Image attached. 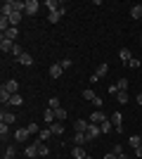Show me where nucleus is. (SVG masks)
<instances>
[{"label": "nucleus", "instance_id": "obj_1", "mask_svg": "<svg viewBox=\"0 0 142 159\" xmlns=\"http://www.w3.org/2000/svg\"><path fill=\"white\" fill-rule=\"evenodd\" d=\"M90 124H97V126H102V124H104V121H109L107 119V114H104V112H102V109H95V112L93 114H90Z\"/></svg>", "mask_w": 142, "mask_h": 159}, {"label": "nucleus", "instance_id": "obj_2", "mask_svg": "<svg viewBox=\"0 0 142 159\" xmlns=\"http://www.w3.org/2000/svg\"><path fill=\"white\" fill-rule=\"evenodd\" d=\"M38 10H41V2H38V0H26V10H24V14L33 17V14H38Z\"/></svg>", "mask_w": 142, "mask_h": 159}, {"label": "nucleus", "instance_id": "obj_3", "mask_svg": "<svg viewBox=\"0 0 142 159\" xmlns=\"http://www.w3.org/2000/svg\"><path fill=\"white\" fill-rule=\"evenodd\" d=\"M109 121L114 124V131H118V133L123 131V116H121V112H114L111 116H109Z\"/></svg>", "mask_w": 142, "mask_h": 159}, {"label": "nucleus", "instance_id": "obj_4", "mask_svg": "<svg viewBox=\"0 0 142 159\" xmlns=\"http://www.w3.org/2000/svg\"><path fill=\"white\" fill-rule=\"evenodd\" d=\"M64 14H67V7L62 5L59 10H57V12H52V14H47V21H50V24H57V21H59L62 17H64Z\"/></svg>", "mask_w": 142, "mask_h": 159}, {"label": "nucleus", "instance_id": "obj_5", "mask_svg": "<svg viewBox=\"0 0 142 159\" xmlns=\"http://www.w3.org/2000/svg\"><path fill=\"white\" fill-rule=\"evenodd\" d=\"M2 88H5V90H7V93H10V95H17V93H19V83H17V81H14V79L5 81V83H2Z\"/></svg>", "mask_w": 142, "mask_h": 159}, {"label": "nucleus", "instance_id": "obj_6", "mask_svg": "<svg viewBox=\"0 0 142 159\" xmlns=\"http://www.w3.org/2000/svg\"><path fill=\"white\" fill-rule=\"evenodd\" d=\"M24 154H26V159H36L38 157V140H33V143L24 150Z\"/></svg>", "mask_w": 142, "mask_h": 159}, {"label": "nucleus", "instance_id": "obj_7", "mask_svg": "<svg viewBox=\"0 0 142 159\" xmlns=\"http://www.w3.org/2000/svg\"><path fill=\"white\" fill-rule=\"evenodd\" d=\"M14 7H12V0H5L2 5H0V17H12Z\"/></svg>", "mask_w": 142, "mask_h": 159}, {"label": "nucleus", "instance_id": "obj_8", "mask_svg": "<svg viewBox=\"0 0 142 159\" xmlns=\"http://www.w3.org/2000/svg\"><path fill=\"white\" fill-rule=\"evenodd\" d=\"M100 133H102V128L97 126V124H90L88 131H85V135H88V140H95L97 135H100Z\"/></svg>", "mask_w": 142, "mask_h": 159}, {"label": "nucleus", "instance_id": "obj_9", "mask_svg": "<svg viewBox=\"0 0 142 159\" xmlns=\"http://www.w3.org/2000/svg\"><path fill=\"white\" fill-rule=\"evenodd\" d=\"M47 74H50V79H59L62 74H64V69H62V64L57 62V64H50V71Z\"/></svg>", "mask_w": 142, "mask_h": 159}, {"label": "nucleus", "instance_id": "obj_10", "mask_svg": "<svg viewBox=\"0 0 142 159\" xmlns=\"http://www.w3.org/2000/svg\"><path fill=\"white\" fill-rule=\"evenodd\" d=\"M28 135H31V133H28V128H17V131H14V140H17V143L28 140Z\"/></svg>", "mask_w": 142, "mask_h": 159}, {"label": "nucleus", "instance_id": "obj_11", "mask_svg": "<svg viewBox=\"0 0 142 159\" xmlns=\"http://www.w3.org/2000/svg\"><path fill=\"white\" fill-rule=\"evenodd\" d=\"M14 45H17V43H12V40L5 38V36L0 38V50H2V52H12V48H14Z\"/></svg>", "mask_w": 142, "mask_h": 159}, {"label": "nucleus", "instance_id": "obj_12", "mask_svg": "<svg viewBox=\"0 0 142 159\" xmlns=\"http://www.w3.org/2000/svg\"><path fill=\"white\" fill-rule=\"evenodd\" d=\"M43 7H45L50 14H52V12H57V10L62 7V2H57V0H45V2H43Z\"/></svg>", "mask_w": 142, "mask_h": 159}, {"label": "nucleus", "instance_id": "obj_13", "mask_svg": "<svg viewBox=\"0 0 142 159\" xmlns=\"http://www.w3.org/2000/svg\"><path fill=\"white\" fill-rule=\"evenodd\" d=\"M118 60H121L123 64H128V62L133 60V52H130L128 48H121V50H118Z\"/></svg>", "mask_w": 142, "mask_h": 159}, {"label": "nucleus", "instance_id": "obj_14", "mask_svg": "<svg viewBox=\"0 0 142 159\" xmlns=\"http://www.w3.org/2000/svg\"><path fill=\"white\" fill-rule=\"evenodd\" d=\"M88 126H90V121H83V119L74 121V131L76 133H85V131H88Z\"/></svg>", "mask_w": 142, "mask_h": 159}, {"label": "nucleus", "instance_id": "obj_15", "mask_svg": "<svg viewBox=\"0 0 142 159\" xmlns=\"http://www.w3.org/2000/svg\"><path fill=\"white\" fill-rule=\"evenodd\" d=\"M0 121H2V124H14V121H17V116H14L12 112L2 109V114H0Z\"/></svg>", "mask_w": 142, "mask_h": 159}, {"label": "nucleus", "instance_id": "obj_16", "mask_svg": "<svg viewBox=\"0 0 142 159\" xmlns=\"http://www.w3.org/2000/svg\"><path fill=\"white\" fill-rule=\"evenodd\" d=\"M17 62H19V64H24V66H33V57H31L28 52H21V57H19Z\"/></svg>", "mask_w": 142, "mask_h": 159}, {"label": "nucleus", "instance_id": "obj_17", "mask_svg": "<svg viewBox=\"0 0 142 159\" xmlns=\"http://www.w3.org/2000/svg\"><path fill=\"white\" fill-rule=\"evenodd\" d=\"M50 131H52V135H62V133H64V126H62L59 121H54V124H50Z\"/></svg>", "mask_w": 142, "mask_h": 159}, {"label": "nucleus", "instance_id": "obj_18", "mask_svg": "<svg viewBox=\"0 0 142 159\" xmlns=\"http://www.w3.org/2000/svg\"><path fill=\"white\" fill-rule=\"evenodd\" d=\"M71 154H74V159H85L88 154H85V150H83L81 145H76L74 150H71Z\"/></svg>", "mask_w": 142, "mask_h": 159}, {"label": "nucleus", "instance_id": "obj_19", "mask_svg": "<svg viewBox=\"0 0 142 159\" xmlns=\"http://www.w3.org/2000/svg\"><path fill=\"white\" fill-rule=\"evenodd\" d=\"M116 98H118V105H126V102H130L128 90H118V93H116Z\"/></svg>", "mask_w": 142, "mask_h": 159}, {"label": "nucleus", "instance_id": "obj_20", "mask_svg": "<svg viewBox=\"0 0 142 159\" xmlns=\"http://www.w3.org/2000/svg\"><path fill=\"white\" fill-rule=\"evenodd\" d=\"M130 17H133V19H142V5H133L130 7Z\"/></svg>", "mask_w": 142, "mask_h": 159}, {"label": "nucleus", "instance_id": "obj_21", "mask_svg": "<svg viewBox=\"0 0 142 159\" xmlns=\"http://www.w3.org/2000/svg\"><path fill=\"white\" fill-rule=\"evenodd\" d=\"M47 152H50V147L45 145V143H43V140H38V157H47Z\"/></svg>", "mask_w": 142, "mask_h": 159}, {"label": "nucleus", "instance_id": "obj_22", "mask_svg": "<svg viewBox=\"0 0 142 159\" xmlns=\"http://www.w3.org/2000/svg\"><path fill=\"white\" fill-rule=\"evenodd\" d=\"M81 98H83V100H88V102H93V100L97 98V95H95V90H93V88H85V90L81 93Z\"/></svg>", "mask_w": 142, "mask_h": 159}, {"label": "nucleus", "instance_id": "obj_23", "mask_svg": "<svg viewBox=\"0 0 142 159\" xmlns=\"http://www.w3.org/2000/svg\"><path fill=\"white\" fill-rule=\"evenodd\" d=\"M74 143H76V145H85V143H88V135H85V133H76V135H74Z\"/></svg>", "mask_w": 142, "mask_h": 159}, {"label": "nucleus", "instance_id": "obj_24", "mask_svg": "<svg viewBox=\"0 0 142 159\" xmlns=\"http://www.w3.org/2000/svg\"><path fill=\"white\" fill-rule=\"evenodd\" d=\"M7 19H10V24L17 29V26H19V21H21V12H12V17H7Z\"/></svg>", "mask_w": 142, "mask_h": 159}, {"label": "nucleus", "instance_id": "obj_25", "mask_svg": "<svg viewBox=\"0 0 142 159\" xmlns=\"http://www.w3.org/2000/svg\"><path fill=\"white\" fill-rule=\"evenodd\" d=\"M2 36H5V38H10V40H12V43H14V40H17V36H19V31H17V29H7V31L5 33H2Z\"/></svg>", "mask_w": 142, "mask_h": 159}, {"label": "nucleus", "instance_id": "obj_26", "mask_svg": "<svg viewBox=\"0 0 142 159\" xmlns=\"http://www.w3.org/2000/svg\"><path fill=\"white\" fill-rule=\"evenodd\" d=\"M128 143H130V147L135 150V147H140V145H142V135H130Z\"/></svg>", "mask_w": 142, "mask_h": 159}, {"label": "nucleus", "instance_id": "obj_27", "mask_svg": "<svg viewBox=\"0 0 142 159\" xmlns=\"http://www.w3.org/2000/svg\"><path fill=\"white\" fill-rule=\"evenodd\" d=\"M12 7H14V12H21V14H24V10H26V2H21V0H12Z\"/></svg>", "mask_w": 142, "mask_h": 159}, {"label": "nucleus", "instance_id": "obj_28", "mask_svg": "<svg viewBox=\"0 0 142 159\" xmlns=\"http://www.w3.org/2000/svg\"><path fill=\"white\" fill-rule=\"evenodd\" d=\"M10 100H12V95L7 93L5 88H0V102H2V105H10Z\"/></svg>", "mask_w": 142, "mask_h": 159}, {"label": "nucleus", "instance_id": "obj_29", "mask_svg": "<svg viewBox=\"0 0 142 159\" xmlns=\"http://www.w3.org/2000/svg\"><path fill=\"white\" fill-rule=\"evenodd\" d=\"M59 107H62L59 98H50V100H47V109H59Z\"/></svg>", "mask_w": 142, "mask_h": 159}, {"label": "nucleus", "instance_id": "obj_30", "mask_svg": "<svg viewBox=\"0 0 142 159\" xmlns=\"http://www.w3.org/2000/svg\"><path fill=\"white\" fill-rule=\"evenodd\" d=\"M52 138V131L50 128H41V133H38V140H50Z\"/></svg>", "mask_w": 142, "mask_h": 159}, {"label": "nucleus", "instance_id": "obj_31", "mask_svg": "<svg viewBox=\"0 0 142 159\" xmlns=\"http://www.w3.org/2000/svg\"><path fill=\"white\" fill-rule=\"evenodd\" d=\"M54 119H57V121H64V119H67V109H64V107L54 109Z\"/></svg>", "mask_w": 142, "mask_h": 159}, {"label": "nucleus", "instance_id": "obj_32", "mask_svg": "<svg viewBox=\"0 0 142 159\" xmlns=\"http://www.w3.org/2000/svg\"><path fill=\"white\" fill-rule=\"evenodd\" d=\"M10 105H12V107H21V105H24V100H21V95H19V93H17V95H12V100H10Z\"/></svg>", "mask_w": 142, "mask_h": 159}, {"label": "nucleus", "instance_id": "obj_33", "mask_svg": "<svg viewBox=\"0 0 142 159\" xmlns=\"http://www.w3.org/2000/svg\"><path fill=\"white\" fill-rule=\"evenodd\" d=\"M95 74H97L100 79H102V76H107V74H109V64H100V69H97Z\"/></svg>", "mask_w": 142, "mask_h": 159}, {"label": "nucleus", "instance_id": "obj_34", "mask_svg": "<svg viewBox=\"0 0 142 159\" xmlns=\"http://www.w3.org/2000/svg\"><path fill=\"white\" fill-rule=\"evenodd\" d=\"M0 135H2V140L10 135V124H0Z\"/></svg>", "mask_w": 142, "mask_h": 159}, {"label": "nucleus", "instance_id": "obj_35", "mask_svg": "<svg viewBox=\"0 0 142 159\" xmlns=\"http://www.w3.org/2000/svg\"><path fill=\"white\" fill-rule=\"evenodd\" d=\"M100 128H102V133H111V131H114V124H111V121H104Z\"/></svg>", "mask_w": 142, "mask_h": 159}, {"label": "nucleus", "instance_id": "obj_36", "mask_svg": "<svg viewBox=\"0 0 142 159\" xmlns=\"http://www.w3.org/2000/svg\"><path fill=\"white\" fill-rule=\"evenodd\" d=\"M128 86H130L128 79H118V86H116V88H118V90H128Z\"/></svg>", "mask_w": 142, "mask_h": 159}, {"label": "nucleus", "instance_id": "obj_37", "mask_svg": "<svg viewBox=\"0 0 142 159\" xmlns=\"http://www.w3.org/2000/svg\"><path fill=\"white\" fill-rule=\"evenodd\" d=\"M126 66H130V69H140V66H142V62L137 60V57H133V60H130V62H128Z\"/></svg>", "mask_w": 142, "mask_h": 159}, {"label": "nucleus", "instance_id": "obj_38", "mask_svg": "<svg viewBox=\"0 0 142 159\" xmlns=\"http://www.w3.org/2000/svg\"><path fill=\"white\" fill-rule=\"evenodd\" d=\"M17 154V145H7V150H5V157H14Z\"/></svg>", "mask_w": 142, "mask_h": 159}, {"label": "nucleus", "instance_id": "obj_39", "mask_svg": "<svg viewBox=\"0 0 142 159\" xmlns=\"http://www.w3.org/2000/svg\"><path fill=\"white\" fill-rule=\"evenodd\" d=\"M28 133H31V135H33V133H41V128H38V124H33V121H31V124H28Z\"/></svg>", "mask_w": 142, "mask_h": 159}, {"label": "nucleus", "instance_id": "obj_40", "mask_svg": "<svg viewBox=\"0 0 142 159\" xmlns=\"http://www.w3.org/2000/svg\"><path fill=\"white\" fill-rule=\"evenodd\" d=\"M59 64H62V69L67 71V69H71V66H74V62H71V60H62Z\"/></svg>", "mask_w": 142, "mask_h": 159}, {"label": "nucleus", "instance_id": "obj_41", "mask_svg": "<svg viewBox=\"0 0 142 159\" xmlns=\"http://www.w3.org/2000/svg\"><path fill=\"white\" fill-rule=\"evenodd\" d=\"M21 52H24V50H21V45H14V48H12V55L17 57V60L21 57Z\"/></svg>", "mask_w": 142, "mask_h": 159}, {"label": "nucleus", "instance_id": "obj_42", "mask_svg": "<svg viewBox=\"0 0 142 159\" xmlns=\"http://www.w3.org/2000/svg\"><path fill=\"white\" fill-rule=\"evenodd\" d=\"M93 105H95V107H97V109H100V107H102V98H100V95H97V98H95V100H93Z\"/></svg>", "mask_w": 142, "mask_h": 159}, {"label": "nucleus", "instance_id": "obj_43", "mask_svg": "<svg viewBox=\"0 0 142 159\" xmlns=\"http://www.w3.org/2000/svg\"><path fill=\"white\" fill-rule=\"evenodd\" d=\"M111 152H114V154H123V147H121V145H114V150H111Z\"/></svg>", "mask_w": 142, "mask_h": 159}, {"label": "nucleus", "instance_id": "obj_44", "mask_svg": "<svg viewBox=\"0 0 142 159\" xmlns=\"http://www.w3.org/2000/svg\"><path fill=\"white\" fill-rule=\"evenodd\" d=\"M102 159H118V154H114V152H107V154H104Z\"/></svg>", "mask_w": 142, "mask_h": 159}, {"label": "nucleus", "instance_id": "obj_45", "mask_svg": "<svg viewBox=\"0 0 142 159\" xmlns=\"http://www.w3.org/2000/svg\"><path fill=\"white\" fill-rule=\"evenodd\" d=\"M135 154H137V157L142 159V145H140V147H135Z\"/></svg>", "mask_w": 142, "mask_h": 159}, {"label": "nucleus", "instance_id": "obj_46", "mask_svg": "<svg viewBox=\"0 0 142 159\" xmlns=\"http://www.w3.org/2000/svg\"><path fill=\"white\" fill-rule=\"evenodd\" d=\"M135 102H137V105H142V93H137V98H135Z\"/></svg>", "mask_w": 142, "mask_h": 159}, {"label": "nucleus", "instance_id": "obj_47", "mask_svg": "<svg viewBox=\"0 0 142 159\" xmlns=\"http://www.w3.org/2000/svg\"><path fill=\"white\" fill-rule=\"evenodd\" d=\"M118 159H130V157H128V154H118Z\"/></svg>", "mask_w": 142, "mask_h": 159}, {"label": "nucleus", "instance_id": "obj_48", "mask_svg": "<svg viewBox=\"0 0 142 159\" xmlns=\"http://www.w3.org/2000/svg\"><path fill=\"white\" fill-rule=\"evenodd\" d=\"M85 159H93V157H90V154H88V157H85Z\"/></svg>", "mask_w": 142, "mask_h": 159}, {"label": "nucleus", "instance_id": "obj_49", "mask_svg": "<svg viewBox=\"0 0 142 159\" xmlns=\"http://www.w3.org/2000/svg\"><path fill=\"white\" fill-rule=\"evenodd\" d=\"M5 159H14V157H5Z\"/></svg>", "mask_w": 142, "mask_h": 159}, {"label": "nucleus", "instance_id": "obj_50", "mask_svg": "<svg viewBox=\"0 0 142 159\" xmlns=\"http://www.w3.org/2000/svg\"><path fill=\"white\" fill-rule=\"evenodd\" d=\"M36 159H38V157H36Z\"/></svg>", "mask_w": 142, "mask_h": 159}]
</instances>
